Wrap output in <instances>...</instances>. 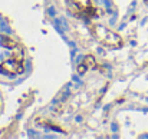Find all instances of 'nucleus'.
Returning a JSON list of instances; mask_svg holds the SVG:
<instances>
[{
    "label": "nucleus",
    "instance_id": "obj_4",
    "mask_svg": "<svg viewBox=\"0 0 148 139\" xmlns=\"http://www.w3.org/2000/svg\"><path fill=\"white\" fill-rule=\"evenodd\" d=\"M1 43H3V46H7V47H13L14 46V42H13L12 39H9V37H3Z\"/></svg>",
    "mask_w": 148,
    "mask_h": 139
},
{
    "label": "nucleus",
    "instance_id": "obj_3",
    "mask_svg": "<svg viewBox=\"0 0 148 139\" xmlns=\"http://www.w3.org/2000/svg\"><path fill=\"white\" fill-rule=\"evenodd\" d=\"M23 63L20 60H17L16 57H12L6 62L1 63V70L9 73V75H17V73H22L23 72Z\"/></svg>",
    "mask_w": 148,
    "mask_h": 139
},
{
    "label": "nucleus",
    "instance_id": "obj_1",
    "mask_svg": "<svg viewBox=\"0 0 148 139\" xmlns=\"http://www.w3.org/2000/svg\"><path fill=\"white\" fill-rule=\"evenodd\" d=\"M91 32L95 36V39L98 40L99 43H102L103 46L112 47V49H116V47L122 46V39L115 32H112L111 29H106L103 26L95 25V26L91 27Z\"/></svg>",
    "mask_w": 148,
    "mask_h": 139
},
{
    "label": "nucleus",
    "instance_id": "obj_2",
    "mask_svg": "<svg viewBox=\"0 0 148 139\" xmlns=\"http://www.w3.org/2000/svg\"><path fill=\"white\" fill-rule=\"evenodd\" d=\"M66 3H68L69 10L76 16H82V14L92 12L91 0H66Z\"/></svg>",
    "mask_w": 148,
    "mask_h": 139
}]
</instances>
